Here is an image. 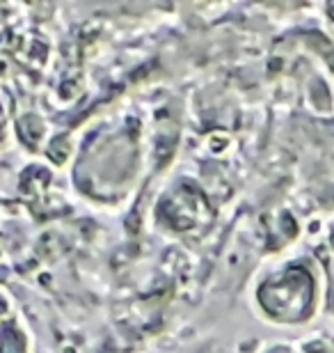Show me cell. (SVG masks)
<instances>
[{
  "label": "cell",
  "mask_w": 334,
  "mask_h": 353,
  "mask_svg": "<svg viewBox=\"0 0 334 353\" xmlns=\"http://www.w3.org/2000/svg\"><path fill=\"white\" fill-rule=\"evenodd\" d=\"M3 122H5V115H3V108H0V129H3Z\"/></svg>",
  "instance_id": "obj_3"
},
{
  "label": "cell",
  "mask_w": 334,
  "mask_h": 353,
  "mask_svg": "<svg viewBox=\"0 0 334 353\" xmlns=\"http://www.w3.org/2000/svg\"><path fill=\"white\" fill-rule=\"evenodd\" d=\"M259 301L268 314L282 321H300L314 305V278L307 268L291 266L259 289Z\"/></svg>",
  "instance_id": "obj_1"
},
{
  "label": "cell",
  "mask_w": 334,
  "mask_h": 353,
  "mask_svg": "<svg viewBox=\"0 0 334 353\" xmlns=\"http://www.w3.org/2000/svg\"><path fill=\"white\" fill-rule=\"evenodd\" d=\"M0 312H5V303L3 301H0Z\"/></svg>",
  "instance_id": "obj_4"
},
{
  "label": "cell",
  "mask_w": 334,
  "mask_h": 353,
  "mask_svg": "<svg viewBox=\"0 0 334 353\" xmlns=\"http://www.w3.org/2000/svg\"><path fill=\"white\" fill-rule=\"evenodd\" d=\"M23 335L14 326L0 328V353H23Z\"/></svg>",
  "instance_id": "obj_2"
},
{
  "label": "cell",
  "mask_w": 334,
  "mask_h": 353,
  "mask_svg": "<svg viewBox=\"0 0 334 353\" xmlns=\"http://www.w3.org/2000/svg\"><path fill=\"white\" fill-rule=\"evenodd\" d=\"M309 353H323V351H321V349H311Z\"/></svg>",
  "instance_id": "obj_5"
}]
</instances>
